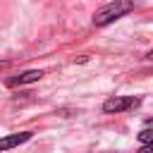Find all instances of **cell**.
<instances>
[{
  "instance_id": "6da1fadb",
  "label": "cell",
  "mask_w": 153,
  "mask_h": 153,
  "mask_svg": "<svg viewBox=\"0 0 153 153\" xmlns=\"http://www.w3.org/2000/svg\"><path fill=\"white\" fill-rule=\"evenodd\" d=\"M134 10V0H112L108 5H103L96 14H93V24L96 26H105V24H112L115 19L129 14Z\"/></svg>"
},
{
  "instance_id": "7a4b0ae2",
  "label": "cell",
  "mask_w": 153,
  "mask_h": 153,
  "mask_svg": "<svg viewBox=\"0 0 153 153\" xmlns=\"http://www.w3.org/2000/svg\"><path fill=\"white\" fill-rule=\"evenodd\" d=\"M141 105V98H134V96H112L103 103V110L105 112H124V110H134Z\"/></svg>"
},
{
  "instance_id": "3957f363",
  "label": "cell",
  "mask_w": 153,
  "mask_h": 153,
  "mask_svg": "<svg viewBox=\"0 0 153 153\" xmlns=\"http://www.w3.org/2000/svg\"><path fill=\"white\" fill-rule=\"evenodd\" d=\"M41 76H43L41 69H29V72H22V74H17V76H10L5 84L12 88V86H22V84H33V81H38Z\"/></svg>"
},
{
  "instance_id": "277c9868",
  "label": "cell",
  "mask_w": 153,
  "mask_h": 153,
  "mask_svg": "<svg viewBox=\"0 0 153 153\" xmlns=\"http://www.w3.org/2000/svg\"><path fill=\"white\" fill-rule=\"evenodd\" d=\"M29 139H31V131L7 134V136H2V139H0V151H10V148H14V146H22V143H26Z\"/></svg>"
},
{
  "instance_id": "5b68a950",
  "label": "cell",
  "mask_w": 153,
  "mask_h": 153,
  "mask_svg": "<svg viewBox=\"0 0 153 153\" xmlns=\"http://www.w3.org/2000/svg\"><path fill=\"white\" fill-rule=\"evenodd\" d=\"M139 141H141V143H153V129H143V131L139 134Z\"/></svg>"
},
{
  "instance_id": "8992f818",
  "label": "cell",
  "mask_w": 153,
  "mask_h": 153,
  "mask_svg": "<svg viewBox=\"0 0 153 153\" xmlns=\"http://www.w3.org/2000/svg\"><path fill=\"white\" fill-rule=\"evenodd\" d=\"M139 153H153V143H143Z\"/></svg>"
},
{
  "instance_id": "52a82bcc",
  "label": "cell",
  "mask_w": 153,
  "mask_h": 153,
  "mask_svg": "<svg viewBox=\"0 0 153 153\" xmlns=\"http://www.w3.org/2000/svg\"><path fill=\"white\" fill-rule=\"evenodd\" d=\"M2 67H7V60H0V69H2Z\"/></svg>"
},
{
  "instance_id": "ba28073f",
  "label": "cell",
  "mask_w": 153,
  "mask_h": 153,
  "mask_svg": "<svg viewBox=\"0 0 153 153\" xmlns=\"http://www.w3.org/2000/svg\"><path fill=\"white\" fill-rule=\"evenodd\" d=\"M146 57H148V60H153V50H151V53H148V55H146Z\"/></svg>"
}]
</instances>
